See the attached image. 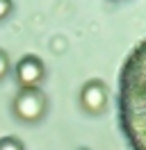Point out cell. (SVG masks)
<instances>
[{
    "label": "cell",
    "mask_w": 146,
    "mask_h": 150,
    "mask_svg": "<svg viewBox=\"0 0 146 150\" xmlns=\"http://www.w3.org/2000/svg\"><path fill=\"white\" fill-rule=\"evenodd\" d=\"M44 112H46V98L41 96L39 89H23L14 98V114L21 121L34 123L44 116Z\"/></svg>",
    "instance_id": "6da1fadb"
},
{
    "label": "cell",
    "mask_w": 146,
    "mask_h": 150,
    "mask_svg": "<svg viewBox=\"0 0 146 150\" xmlns=\"http://www.w3.org/2000/svg\"><path fill=\"white\" fill-rule=\"evenodd\" d=\"M16 80L23 89H36V84L44 80V64L39 57L27 55L16 64Z\"/></svg>",
    "instance_id": "7a4b0ae2"
},
{
    "label": "cell",
    "mask_w": 146,
    "mask_h": 150,
    "mask_svg": "<svg viewBox=\"0 0 146 150\" xmlns=\"http://www.w3.org/2000/svg\"><path fill=\"white\" fill-rule=\"evenodd\" d=\"M80 105L87 109L89 114H100L105 107H107V89L103 82L98 80H91L82 86L80 93Z\"/></svg>",
    "instance_id": "3957f363"
},
{
    "label": "cell",
    "mask_w": 146,
    "mask_h": 150,
    "mask_svg": "<svg viewBox=\"0 0 146 150\" xmlns=\"http://www.w3.org/2000/svg\"><path fill=\"white\" fill-rule=\"evenodd\" d=\"M0 150H23V146H21L18 139L7 137V139H0Z\"/></svg>",
    "instance_id": "277c9868"
},
{
    "label": "cell",
    "mask_w": 146,
    "mask_h": 150,
    "mask_svg": "<svg viewBox=\"0 0 146 150\" xmlns=\"http://www.w3.org/2000/svg\"><path fill=\"white\" fill-rule=\"evenodd\" d=\"M7 71H9V62H7V55L0 50V80L7 75Z\"/></svg>",
    "instance_id": "5b68a950"
},
{
    "label": "cell",
    "mask_w": 146,
    "mask_h": 150,
    "mask_svg": "<svg viewBox=\"0 0 146 150\" xmlns=\"http://www.w3.org/2000/svg\"><path fill=\"white\" fill-rule=\"evenodd\" d=\"M11 11V0H0V21Z\"/></svg>",
    "instance_id": "8992f818"
}]
</instances>
